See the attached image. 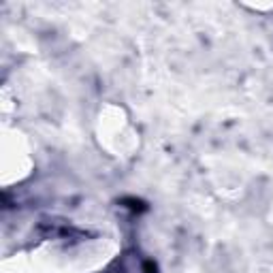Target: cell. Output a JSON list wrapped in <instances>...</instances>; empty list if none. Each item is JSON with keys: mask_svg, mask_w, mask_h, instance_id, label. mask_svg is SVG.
Here are the masks:
<instances>
[{"mask_svg": "<svg viewBox=\"0 0 273 273\" xmlns=\"http://www.w3.org/2000/svg\"><path fill=\"white\" fill-rule=\"evenodd\" d=\"M145 271H147V273H156V265H152V263H145Z\"/></svg>", "mask_w": 273, "mask_h": 273, "instance_id": "obj_1", "label": "cell"}]
</instances>
